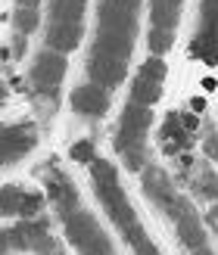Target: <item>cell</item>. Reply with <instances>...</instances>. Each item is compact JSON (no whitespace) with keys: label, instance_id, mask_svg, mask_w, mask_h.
<instances>
[{"label":"cell","instance_id":"cell-1","mask_svg":"<svg viewBox=\"0 0 218 255\" xmlns=\"http://www.w3.org/2000/svg\"><path fill=\"white\" fill-rule=\"evenodd\" d=\"M62 221H66V237H69V243L78 249L81 255H112L109 237L100 231V224H97L87 212H72V215H66Z\"/></svg>","mask_w":218,"mask_h":255},{"label":"cell","instance_id":"cell-2","mask_svg":"<svg viewBox=\"0 0 218 255\" xmlns=\"http://www.w3.org/2000/svg\"><path fill=\"white\" fill-rule=\"evenodd\" d=\"M150 122H153V112L147 106H134L128 103L122 112V122H119V131H115V149L128 152V149H144L147 143V131H150Z\"/></svg>","mask_w":218,"mask_h":255},{"label":"cell","instance_id":"cell-3","mask_svg":"<svg viewBox=\"0 0 218 255\" xmlns=\"http://www.w3.org/2000/svg\"><path fill=\"white\" fill-rule=\"evenodd\" d=\"M66 78V56L53 53V50H41L31 66V84L37 87V94L50 97V103L56 100V87Z\"/></svg>","mask_w":218,"mask_h":255},{"label":"cell","instance_id":"cell-4","mask_svg":"<svg viewBox=\"0 0 218 255\" xmlns=\"http://www.w3.org/2000/svg\"><path fill=\"white\" fill-rule=\"evenodd\" d=\"M162 81H165V62L159 56L147 59L140 66L137 78H134V87H131V103L134 106H153L156 100L162 97Z\"/></svg>","mask_w":218,"mask_h":255},{"label":"cell","instance_id":"cell-5","mask_svg":"<svg viewBox=\"0 0 218 255\" xmlns=\"http://www.w3.org/2000/svg\"><path fill=\"white\" fill-rule=\"evenodd\" d=\"M97 196H100V202H103V209L109 212L112 224L119 227L122 234L128 231V227L140 224L137 212L131 209V202H128V196H125V190L119 187V181H115V184H97Z\"/></svg>","mask_w":218,"mask_h":255},{"label":"cell","instance_id":"cell-6","mask_svg":"<svg viewBox=\"0 0 218 255\" xmlns=\"http://www.w3.org/2000/svg\"><path fill=\"white\" fill-rule=\"evenodd\" d=\"M34 140H37V134L31 125H22V122L19 125H0V165L22 159L34 146Z\"/></svg>","mask_w":218,"mask_h":255},{"label":"cell","instance_id":"cell-7","mask_svg":"<svg viewBox=\"0 0 218 255\" xmlns=\"http://www.w3.org/2000/svg\"><path fill=\"white\" fill-rule=\"evenodd\" d=\"M72 109L78 116H87V119H100L103 112L109 109V94L97 84H81L72 91Z\"/></svg>","mask_w":218,"mask_h":255},{"label":"cell","instance_id":"cell-8","mask_svg":"<svg viewBox=\"0 0 218 255\" xmlns=\"http://www.w3.org/2000/svg\"><path fill=\"white\" fill-rule=\"evenodd\" d=\"M47 193H50V202L59 209V215L66 218V215L78 212V190L72 187V181L62 171L50 168V177H47Z\"/></svg>","mask_w":218,"mask_h":255},{"label":"cell","instance_id":"cell-9","mask_svg":"<svg viewBox=\"0 0 218 255\" xmlns=\"http://www.w3.org/2000/svg\"><path fill=\"white\" fill-rule=\"evenodd\" d=\"M100 31H119V34H137V12H128L125 6L112 0H100Z\"/></svg>","mask_w":218,"mask_h":255},{"label":"cell","instance_id":"cell-10","mask_svg":"<svg viewBox=\"0 0 218 255\" xmlns=\"http://www.w3.org/2000/svg\"><path fill=\"white\" fill-rule=\"evenodd\" d=\"M125 69H128V62H115V59H106V56H94L91 53V59H87V75H91V84L103 87V91L122 84Z\"/></svg>","mask_w":218,"mask_h":255},{"label":"cell","instance_id":"cell-11","mask_svg":"<svg viewBox=\"0 0 218 255\" xmlns=\"http://www.w3.org/2000/svg\"><path fill=\"white\" fill-rule=\"evenodd\" d=\"M6 234V243L9 249H34L37 240H44L50 231H47V221L44 218H22L16 227H9Z\"/></svg>","mask_w":218,"mask_h":255},{"label":"cell","instance_id":"cell-12","mask_svg":"<svg viewBox=\"0 0 218 255\" xmlns=\"http://www.w3.org/2000/svg\"><path fill=\"white\" fill-rule=\"evenodd\" d=\"M131 47H134V37L131 34H119V31H97V41H94V56H106L115 62H128L131 56Z\"/></svg>","mask_w":218,"mask_h":255},{"label":"cell","instance_id":"cell-13","mask_svg":"<svg viewBox=\"0 0 218 255\" xmlns=\"http://www.w3.org/2000/svg\"><path fill=\"white\" fill-rule=\"evenodd\" d=\"M81 22H56L47 28V50H53V53H62L66 56L69 50L78 47L81 41Z\"/></svg>","mask_w":218,"mask_h":255},{"label":"cell","instance_id":"cell-14","mask_svg":"<svg viewBox=\"0 0 218 255\" xmlns=\"http://www.w3.org/2000/svg\"><path fill=\"white\" fill-rule=\"evenodd\" d=\"M144 193L156 202V206L165 212L175 202V187H172V181H169V174H165L162 168H147V174H144Z\"/></svg>","mask_w":218,"mask_h":255},{"label":"cell","instance_id":"cell-15","mask_svg":"<svg viewBox=\"0 0 218 255\" xmlns=\"http://www.w3.org/2000/svg\"><path fill=\"white\" fill-rule=\"evenodd\" d=\"M175 227H178V237H181V243H184L190 252L209 246L206 231H203V224H200V215H197L194 209H187L184 215H178V218H175Z\"/></svg>","mask_w":218,"mask_h":255},{"label":"cell","instance_id":"cell-16","mask_svg":"<svg viewBox=\"0 0 218 255\" xmlns=\"http://www.w3.org/2000/svg\"><path fill=\"white\" fill-rule=\"evenodd\" d=\"M162 149L169 152V156H178V152L181 149H187L190 146V137L184 128H181V122H178V112H169V116H165V125H162Z\"/></svg>","mask_w":218,"mask_h":255},{"label":"cell","instance_id":"cell-17","mask_svg":"<svg viewBox=\"0 0 218 255\" xmlns=\"http://www.w3.org/2000/svg\"><path fill=\"white\" fill-rule=\"evenodd\" d=\"M181 3H184V0H153V3H150V22H153V28L175 31L178 16H181Z\"/></svg>","mask_w":218,"mask_h":255},{"label":"cell","instance_id":"cell-18","mask_svg":"<svg viewBox=\"0 0 218 255\" xmlns=\"http://www.w3.org/2000/svg\"><path fill=\"white\" fill-rule=\"evenodd\" d=\"M84 0H50V25L56 22H81Z\"/></svg>","mask_w":218,"mask_h":255},{"label":"cell","instance_id":"cell-19","mask_svg":"<svg viewBox=\"0 0 218 255\" xmlns=\"http://www.w3.org/2000/svg\"><path fill=\"white\" fill-rule=\"evenodd\" d=\"M190 53H194L197 59H203V62H209V66H215V59H218V50H215V28H200V31L194 34Z\"/></svg>","mask_w":218,"mask_h":255},{"label":"cell","instance_id":"cell-20","mask_svg":"<svg viewBox=\"0 0 218 255\" xmlns=\"http://www.w3.org/2000/svg\"><path fill=\"white\" fill-rule=\"evenodd\" d=\"M128 243H131V249H134V255H159V249H156V243L150 240V234L144 231V224H134V227H128V231L122 234Z\"/></svg>","mask_w":218,"mask_h":255},{"label":"cell","instance_id":"cell-21","mask_svg":"<svg viewBox=\"0 0 218 255\" xmlns=\"http://www.w3.org/2000/svg\"><path fill=\"white\" fill-rule=\"evenodd\" d=\"M22 187H0V215H19V206H22Z\"/></svg>","mask_w":218,"mask_h":255},{"label":"cell","instance_id":"cell-22","mask_svg":"<svg viewBox=\"0 0 218 255\" xmlns=\"http://www.w3.org/2000/svg\"><path fill=\"white\" fill-rule=\"evenodd\" d=\"M91 177H94V187H97V184H115V181H119V171H115L112 162L94 159V162H91Z\"/></svg>","mask_w":218,"mask_h":255},{"label":"cell","instance_id":"cell-23","mask_svg":"<svg viewBox=\"0 0 218 255\" xmlns=\"http://www.w3.org/2000/svg\"><path fill=\"white\" fill-rule=\"evenodd\" d=\"M175 44V31L169 28H153L150 31V50H153V56H162L165 50H172Z\"/></svg>","mask_w":218,"mask_h":255},{"label":"cell","instance_id":"cell-24","mask_svg":"<svg viewBox=\"0 0 218 255\" xmlns=\"http://www.w3.org/2000/svg\"><path fill=\"white\" fill-rule=\"evenodd\" d=\"M12 25H16V34H28L41 25V16H37V9H16Z\"/></svg>","mask_w":218,"mask_h":255},{"label":"cell","instance_id":"cell-25","mask_svg":"<svg viewBox=\"0 0 218 255\" xmlns=\"http://www.w3.org/2000/svg\"><path fill=\"white\" fill-rule=\"evenodd\" d=\"M194 190H197V196L200 199H215V174H212V168H206L197 181H194Z\"/></svg>","mask_w":218,"mask_h":255},{"label":"cell","instance_id":"cell-26","mask_svg":"<svg viewBox=\"0 0 218 255\" xmlns=\"http://www.w3.org/2000/svg\"><path fill=\"white\" fill-rule=\"evenodd\" d=\"M41 209H44V196L41 193H22V206H19L22 218H37Z\"/></svg>","mask_w":218,"mask_h":255},{"label":"cell","instance_id":"cell-27","mask_svg":"<svg viewBox=\"0 0 218 255\" xmlns=\"http://www.w3.org/2000/svg\"><path fill=\"white\" fill-rule=\"evenodd\" d=\"M94 143L91 140H78V143L72 146V162H94Z\"/></svg>","mask_w":218,"mask_h":255},{"label":"cell","instance_id":"cell-28","mask_svg":"<svg viewBox=\"0 0 218 255\" xmlns=\"http://www.w3.org/2000/svg\"><path fill=\"white\" fill-rule=\"evenodd\" d=\"M34 252H37V255H62V246H59L56 240H53V237L47 234L44 240H37V246H34Z\"/></svg>","mask_w":218,"mask_h":255},{"label":"cell","instance_id":"cell-29","mask_svg":"<svg viewBox=\"0 0 218 255\" xmlns=\"http://www.w3.org/2000/svg\"><path fill=\"white\" fill-rule=\"evenodd\" d=\"M178 122H181V128L187 134H194L200 128V116H194V112H178Z\"/></svg>","mask_w":218,"mask_h":255},{"label":"cell","instance_id":"cell-30","mask_svg":"<svg viewBox=\"0 0 218 255\" xmlns=\"http://www.w3.org/2000/svg\"><path fill=\"white\" fill-rule=\"evenodd\" d=\"M25 53V34H16V41H12V56H22Z\"/></svg>","mask_w":218,"mask_h":255},{"label":"cell","instance_id":"cell-31","mask_svg":"<svg viewBox=\"0 0 218 255\" xmlns=\"http://www.w3.org/2000/svg\"><path fill=\"white\" fill-rule=\"evenodd\" d=\"M112 3H119V6H125L128 12H137V9H140V0H112Z\"/></svg>","mask_w":218,"mask_h":255},{"label":"cell","instance_id":"cell-32","mask_svg":"<svg viewBox=\"0 0 218 255\" xmlns=\"http://www.w3.org/2000/svg\"><path fill=\"white\" fill-rule=\"evenodd\" d=\"M203 109H206V100H200V97L190 100V112H194V116H197V112H203Z\"/></svg>","mask_w":218,"mask_h":255},{"label":"cell","instance_id":"cell-33","mask_svg":"<svg viewBox=\"0 0 218 255\" xmlns=\"http://www.w3.org/2000/svg\"><path fill=\"white\" fill-rule=\"evenodd\" d=\"M16 3H19V9H37L41 0H16Z\"/></svg>","mask_w":218,"mask_h":255},{"label":"cell","instance_id":"cell-34","mask_svg":"<svg viewBox=\"0 0 218 255\" xmlns=\"http://www.w3.org/2000/svg\"><path fill=\"white\" fill-rule=\"evenodd\" d=\"M206 156L215 159V134H209V140H206Z\"/></svg>","mask_w":218,"mask_h":255},{"label":"cell","instance_id":"cell-35","mask_svg":"<svg viewBox=\"0 0 218 255\" xmlns=\"http://www.w3.org/2000/svg\"><path fill=\"white\" fill-rule=\"evenodd\" d=\"M9 252V243H6V234L0 231V255H6Z\"/></svg>","mask_w":218,"mask_h":255},{"label":"cell","instance_id":"cell-36","mask_svg":"<svg viewBox=\"0 0 218 255\" xmlns=\"http://www.w3.org/2000/svg\"><path fill=\"white\" fill-rule=\"evenodd\" d=\"M194 255H215V252H212V249H209V246H203V249H197V252H194Z\"/></svg>","mask_w":218,"mask_h":255},{"label":"cell","instance_id":"cell-37","mask_svg":"<svg viewBox=\"0 0 218 255\" xmlns=\"http://www.w3.org/2000/svg\"><path fill=\"white\" fill-rule=\"evenodd\" d=\"M3 100H6V87L0 84V103H3Z\"/></svg>","mask_w":218,"mask_h":255}]
</instances>
